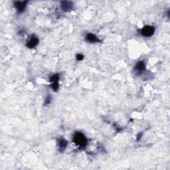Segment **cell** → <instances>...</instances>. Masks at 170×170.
I'll use <instances>...</instances> for the list:
<instances>
[{"instance_id":"5b68a950","label":"cell","mask_w":170,"mask_h":170,"mask_svg":"<svg viewBox=\"0 0 170 170\" xmlns=\"http://www.w3.org/2000/svg\"><path fill=\"white\" fill-rule=\"evenodd\" d=\"M39 43V39L37 38V37L34 36H31L30 39H29V41L27 42V47H29V48L32 49L34 48L38 45Z\"/></svg>"},{"instance_id":"7a4b0ae2","label":"cell","mask_w":170,"mask_h":170,"mask_svg":"<svg viewBox=\"0 0 170 170\" xmlns=\"http://www.w3.org/2000/svg\"><path fill=\"white\" fill-rule=\"evenodd\" d=\"M154 32H155V28L153 26H150V25H147V26L144 27L141 29L142 35L146 37L152 36Z\"/></svg>"},{"instance_id":"9c48e42d","label":"cell","mask_w":170,"mask_h":170,"mask_svg":"<svg viewBox=\"0 0 170 170\" xmlns=\"http://www.w3.org/2000/svg\"><path fill=\"white\" fill-rule=\"evenodd\" d=\"M59 74H53L51 76V78H50V81L51 83L59 82Z\"/></svg>"},{"instance_id":"52a82bcc","label":"cell","mask_w":170,"mask_h":170,"mask_svg":"<svg viewBox=\"0 0 170 170\" xmlns=\"http://www.w3.org/2000/svg\"><path fill=\"white\" fill-rule=\"evenodd\" d=\"M86 40L88 42L91 43H97L100 41L99 39H98L95 35L92 34V33H88V34L86 35Z\"/></svg>"},{"instance_id":"7c38bea8","label":"cell","mask_w":170,"mask_h":170,"mask_svg":"<svg viewBox=\"0 0 170 170\" xmlns=\"http://www.w3.org/2000/svg\"><path fill=\"white\" fill-rule=\"evenodd\" d=\"M50 100H51V98L49 96H48V97L47 98V99L45 100V105H46V104H49V103H50Z\"/></svg>"},{"instance_id":"6da1fadb","label":"cell","mask_w":170,"mask_h":170,"mask_svg":"<svg viewBox=\"0 0 170 170\" xmlns=\"http://www.w3.org/2000/svg\"><path fill=\"white\" fill-rule=\"evenodd\" d=\"M73 142L79 147H84L87 144V139L82 133L76 132L73 136Z\"/></svg>"},{"instance_id":"ba28073f","label":"cell","mask_w":170,"mask_h":170,"mask_svg":"<svg viewBox=\"0 0 170 170\" xmlns=\"http://www.w3.org/2000/svg\"><path fill=\"white\" fill-rule=\"evenodd\" d=\"M67 145H68V142L65 138H60L58 140V146L59 148V150L61 152L64 151L65 150V148H67Z\"/></svg>"},{"instance_id":"3957f363","label":"cell","mask_w":170,"mask_h":170,"mask_svg":"<svg viewBox=\"0 0 170 170\" xmlns=\"http://www.w3.org/2000/svg\"><path fill=\"white\" fill-rule=\"evenodd\" d=\"M61 9H62L63 11L68 12V11H70L72 9L73 3L71 2V1H61Z\"/></svg>"},{"instance_id":"30bf717a","label":"cell","mask_w":170,"mask_h":170,"mask_svg":"<svg viewBox=\"0 0 170 170\" xmlns=\"http://www.w3.org/2000/svg\"><path fill=\"white\" fill-rule=\"evenodd\" d=\"M59 82H52L51 84V87L54 91H57L59 89Z\"/></svg>"},{"instance_id":"8992f818","label":"cell","mask_w":170,"mask_h":170,"mask_svg":"<svg viewBox=\"0 0 170 170\" xmlns=\"http://www.w3.org/2000/svg\"><path fill=\"white\" fill-rule=\"evenodd\" d=\"M135 71L138 74H140V73H142L143 71L145 70L146 69V65L145 63L143 61H140V62H138L136 63L135 66Z\"/></svg>"},{"instance_id":"8fae6325","label":"cell","mask_w":170,"mask_h":170,"mask_svg":"<svg viewBox=\"0 0 170 170\" xmlns=\"http://www.w3.org/2000/svg\"><path fill=\"white\" fill-rule=\"evenodd\" d=\"M76 58L78 61H81L84 59V56H83L82 54H78V55H76Z\"/></svg>"},{"instance_id":"277c9868","label":"cell","mask_w":170,"mask_h":170,"mask_svg":"<svg viewBox=\"0 0 170 170\" xmlns=\"http://www.w3.org/2000/svg\"><path fill=\"white\" fill-rule=\"evenodd\" d=\"M27 4V1H15L14 3V5L15 8L17 9V12L21 13L24 11L25 9V7H26V5Z\"/></svg>"}]
</instances>
